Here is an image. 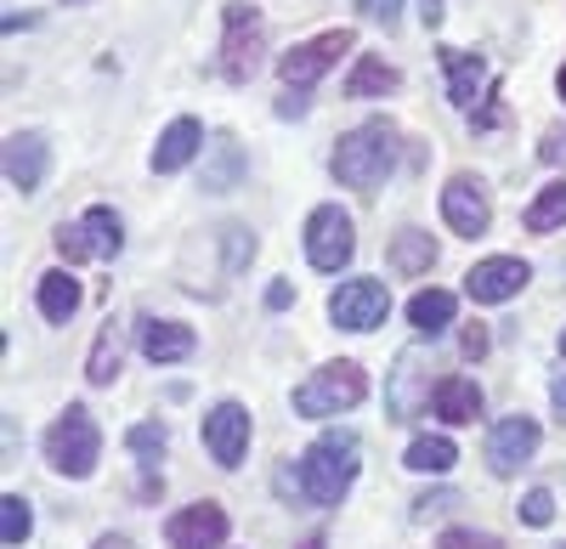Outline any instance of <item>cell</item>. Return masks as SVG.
<instances>
[{"label":"cell","mask_w":566,"mask_h":549,"mask_svg":"<svg viewBox=\"0 0 566 549\" xmlns=\"http://www.w3.org/2000/svg\"><path fill=\"white\" fill-rule=\"evenodd\" d=\"M52 244H57L63 261H97V255L108 261V255L125 250V221L108 204H97V210H85L80 221H63Z\"/></svg>","instance_id":"6"},{"label":"cell","mask_w":566,"mask_h":549,"mask_svg":"<svg viewBox=\"0 0 566 549\" xmlns=\"http://www.w3.org/2000/svg\"><path fill=\"white\" fill-rule=\"evenodd\" d=\"M290 295H295L290 284H272V289H266V306H272V312H277V306H290Z\"/></svg>","instance_id":"39"},{"label":"cell","mask_w":566,"mask_h":549,"mask_svg":"<svg viewBox=\"0 0 566 549\" xmlns=\"http://www.w3.org/2000/svg\"><path fill=\"white\" fill-rule=\"evenodd\" d=\"M165 538H170V549H216L227 538V510L221 505H187L170 516Z\"/></svg>","instance_id":"14"},{"label":"cell","mask_w":566,"mask_h":549,"mask_svg":"<svg viewBox=\"0 0 566 549\" xmlns=\"http://www.w3.org/2000/svg\"><path fill=\"white\" fill-rule=\"evenodd\" d=\"M352 45H357L352 29H328V34L295 45V52H283V57H277V74H283V85H290V91H306V85H317L328 68H335Z\"/></svg>","instance_id":"8"},{"label":"cell","mask_w":566,"mask_h":549,"mask_svg":"<svg viewBox=\"0 0 566 549\" xmlns=\"http://www.w3.org/2000/svg\"><path fill=\"white\" fill-rule=\"evenodd\" d=\"M119 357H125V335H119V324H103L97 329V346H91V357H85V380L91 386H114Z\"/></svg>","instance_id":"25"},{"label":"cell","mask_w":566,"mask_h":549,"mask_svg":"<svg viewBox=\"0 0 566 549\" xmlns=\"http://www.w3.org/2000/svg\"><path fill=\"white\" fill-rule=\"evenodd\" d=\"M29 532H34L29 505H23L18 493H7V498H0V543H7V549H23V543H29Z\"/></svg>","instance_id":"29"},{"label":"cell","mask_w":566,"mask_h":549,"mask_svg":"<svg viewBox=\"0 0 566 549\" xmlns=\"http://www.w3.org/2000/svg\"><path fill=\"white\" fill-rule=\"evenodd\" d=\"M560 357H566V335H560Z\"/></svg>","instance_id":"44"},{"label":"cell","mask_w":566,"mask_h":549,"mask_svg":"<svg viewBox=\"0 0 566 549\" xmlns=\"http://www.w3.org/2000/svg\"><path fill=\"white\" fill-rule=\"evenodd\" d=\"M402 85V74L386 63V57H374V52H363L357 57V68H352V80H346V97H391V91Z\"/></svg>","instance_id":"23"},{"label":"cell","mask_w":566,"mask_h":549,"mask_svg":"<svg viewBox=\"0 0 566 549\" xmlns=\"http://www.w3.org/2000/svg\"><path fill=\"white\" fill-rule=\"evenodd\" d=\"M527 278H533L527 261H515V255H488V261H476V266L464 272V295L476 300V306H499V300H510V295H522Z\"/></svg>","instance_id":"11"},{"label":"cell","mask_w":566,"mask_h":549,"mask_svg":"<svg viewBox=\"0 0 566 549\" xmlns=\"http://www.w3.org/2000/svg\"><path fill=\"white\" fill-rule=\"evenodd\" d=\"M419 380H424V357L419 351H402L397 357V374H391V391H386L391 420H413L419 408H431V391H419Z\"/></svg>","instance_id":"18"},{"label":"cell","mask_w":566,"mask_h":549,"mask_svg":"<svg viewBox=\"0 0 566 549\" xmlns=\"http://www.w3.org/2000/svg\"><path fill=\"white\" fill-rule=\"evenodd\" d=\"M352 255H357V226H352V215H346L340 204H317V210L306 215V261H312L317 272H340V266H352Z\"/></svg>","instance_id":"7"},{"label":"cell","mask_w":566,"mask_h":549,"mask_svg":"<svg viewBox=\"0 0 566 549\" xmlns=\"http://www.w3.org/2000/svg\"><path fill=\"white\" fill-rule=\"evenodd\" d=\"M522 226L527 233H560L566 226V181H549V188L522 210Z\"/></svg>","instance_id":"26"},{"label":"cell","mask_w":566,"mask_h":549,"mask_svg":"<svg viewBox=\"0 0 566 549\" xmlns=\"http://www.w3.org/2000/svg\"><path fill=\"white\" fill-rule=\"evenodd\" d=\"M549 397H555V408H560V420H566V369L555 374V386H549Z\"/></svg>","instance_id":"40"},{"label":"cell","mask_w":566,"mask_h":549,"mask_svg":"<svg viewBox=\"0 0 566 549\" xmlns=\"http://www.w3.org/2000/svg\"><path fill=\"white\" fill-rule=\"evenodd\" d=\"M45 165H52V148H45L40 130H18L12 142H7V181H12L18 193H40Z\"/></svg>","instance_id":"15"},{"label":"cell","mask_w":566,"mask_h":549,"mask_svg":"<svg viewBox=\"0 0 566 549\" xmlns=\"http://www.w3.org/2000/svg\"><path fill=\"white\" fill-rule=\"evenodd\" d=\"M125 442H130V453L142 460V471L154 476V465H159V453H165V442H170V436H165V425H154V420H148V425H130V436H125ZM154 487H159V482H154Z\"/></svg>","instance_id":"30"},{"label":"cell","mask_w":566,"mask_h":549,"mask_svg":"<svg viewBox=\"0 0 566 549\" xmlns=\"http://www.w3.org/2000/svg\"><path fill=\"white\" fill-rule=\"evenodd\" d=\"M442 68H448V97H453V108H464L470 119H476V103H482V91H488V63H482L476 52H459V45H448Z\"/></svg>","instance_id":"17"},{"label":"cell","mask_w":566,"mask_h":549,"mask_svg":"<svg viewBox=\"0 0 566 549\" xmlns=\"http://www.w3.org/2000/svg\"><path fill=\"white\" fill-rule=\"evenodd\" d=\"M69 7H85V0H69Z\"/></svg>","instance_id":"45"},{"label":"cell","mask_w":566,"mask_h":549,"mask_svg":"<svg viewBox=\"0 0 566 549\" xmlns=\"http://www.w3.org/2000/svg\"><path fill=\"white\" fill-rule=\"evenodd\" d=\"M221 244H227V272H239L255 255V239L244 233V226H221Z\"/></svg>","instance_id":"32"},{"label":"cell","mask_w":566,"mask_h":549,"mask_svg":"<svg viewBox=\"0 0 566 549\" xmlns=\"http://www.w3.org/2000/svg\"><path fill=\"white\" fill-rule=\"evenodd\" d=\"M442 221L453 226L459 239H482L488 226H493V199H488V188L476 176H453L448 188H442Z\"/></svg>","instance_id":"10"},{"label":"cell","mask_w":566,"mask_h":549,"mask_svg":"<svg viewBox=\"0 0 566 549\" xmlns=\"http://www.w3.org/2000/svg\"><path fill=\"white\" fill-rule=\"evenodd\" d=\"M40 317L45 324H69V317L80 312V278H69V272H40Z\"/></svg>","instance_id":"21"},{"label":"cell","mask_w":566,"mask_h":549,"mask_svg":"<svg viewBox=\"0 0 566 549\" xmlns=\"http://www.w3.org/2000/svg\"><path fill=\"white\" fill-rule=\"evenodd\" d=\"M397 125L391 119H363L357 130H346L335 142V159H328V170H335L340 188H357V193H374L380 181L397 170Z\"/></svg>","instance_id":"2"},{"label":"cell","mask_w":566,"mask_h":549,"mask_svg":"<svg viewBox=\"0 0 566 549\" xmlns=\"http://www.w3.org/2000/svg\"><path fill=\"white\" fill-rule=\"evenodd\" d=\"M205 447H210V460L216 465H244V453H250V408L244 402H216L210 414H205Z\"/></svg>","instance_id":"12"},{"label":"cell","mask_w":566,"mask_h":549,"mask_svg":"<svg viewBox=\"0 0 566 549\" xmlns=\"http://www.w3.org/2000/svg\"><path fill=\"white\" fill-rule=\"evenodd\" d=\"M442 549H504L499 532H470V527H448L442 532Z\"/></svg>","instance_id":"31"},{"label":"cell","mask_w":566,"mask_h":549,"mask_svg":"<svg viewBox=\"0 0 566 549\" xmlns=\"http://www.w3.org/2000/svg\"><path fill=\"white\" fill-rule=\"evenodd\" d=\"M301 549H323V538H306V543H301Z\"/></svg>","instance_id":"43"},{"label":"cell","mask_w":566,"mask_h":549,"mask_svg":"<svg viewBox=\"0 0 566 549\" xmlns=\"http://www.w3.org/2000/svg\"><path fill=\"white\" fill-rule=\"evenodd\" d=\"M488 346H493V340H488V329H482V324H470V329L459 335V351H464L470 362H476V357H488Z\"/></svg>","instance_id":"35"},{"label":"cell","mask_w":566,"mask_h":549,"mask_svg":"<svg viewBox=\"0 0 566 549\" xmlns=\"http://www.w3.org/2000/svg\"><path fill=\"white\" fill-rule=\"evenodd\" d=\"M560 549H566V543H560Z\"/></svg>","instance_id":"46"},{"label":"cell","mask_w":566,"mask_h":549,"mask_svg":"<svg viewBox=\"0 0 566 549\" xmlns=\"http://www.w3.org/2000/svg\"><path fill=\"white\" fill-rule=\"evenodd\" d=\"M431 414L448 420V425H470V420L482 414V386H476V380H464V374L437 380V391H431Z\"/></svg>","instance_id":"19"},{"label":"cell","mask_w":566,"mask_h":549,"mask_svg":"<svg viewBox=\"0 0 566 549\" xmlns=\"http://www.w3.org/2000/svg\"><path fill=\"white\" fill-rule=\"evenodd\" d=\"M453 460H459V447L448 436H413L402 465L408 471H424V476H442V471H453Z\"/></svg>","instance_id":"27"},{"label":"cell","mask_w":566,"mask_h":549,"mask_svg":"<svg viewBox=\"0 0 566 549\" xmlns=\"http://www.w3.org/2000/svg\"><path fill=\"white\" fill-rule=\"evenodd\" d=\"M386 261L402 272V278H419V272L437 266V244H431V233H419V226H402V233L391 239V250H386Z\"/></svg>","instance_id":"22"},{"label":"cell","mask_w":566,"mask_h":549,"mask_svg":"<svg viewBox=\"0 0 566 549\" xmlns=\"http://www.w3.org/2000/svg\"><path fill=\"white\" fill-rule=\"evenodd\" d=\"M97 549H130V538H119V532H108V538H97Z\"/></svg>","instance_id":"41"},{"label":"cell","mask_w":566,"mask_h":549,"mask_svg":"<svg viewBox=\"0 0 566 549\" xmlns=\"http://www.w3.org/2000/svg\"><path fill=\"white\" fill-rule=\"evenodd\" d=\"M397 7H402V0H363V12L374 23H386V29H397Z\"/></svg>","instance_id":"37"},{"label":"cell","mask_w":566,"mask_h":549,"mask_svg":"<svg viewBox=\"0 0 566 549\" xmlns=\"http://www.w3.org/2000/svg\"><path fill=\"white\" fill-rule=\"evenodd\" d=\"M277 114H283V119H301V114H306V97H301V91H290V97L277 103Z\"/></svg>","instance_id":"38"},{"label":"cell","mask_w":566,"mask_h":549,"mask_svg":"<svg viewBox=\"0 0 566 549\" xmlns=\"http://www.w3.org/2000/svg\"><path fill=\"white\" fill-rule=\"evenodd\" d=\"M555 91H560V103H566V63H560V74H555Z\"/></svg>","instance_id":"42"},{"label":"cell","mask_w":566,"mask_h":549,"mask_svg":"<svg viewBox=\"0 0 566 549\" xmlns=\"http://www.w3.org/2000/svg\"><path fill=\"white\" fill-rule=\"evenodd\" d=\"M199 148H205V125H199V119H170V125L159 130L154 170H159V176H170V170H181L187 159H193Z\"/></svg>","instance_id":"20"},{"label":"cell","mask_w":566,"mask_h":549,"mask_svg":"<svg viewBox=\"0 0 566 549\" xmlns=\"http://www.w3.org/2000/svg\"><path fill=\"white\" fill-rule=\"evenodd\" d=\"M522 521H527V527H549V521H555V498H549L544 487H533V493L522 498Z\"/></svg>","instance_id":"33"},{"label":"cell","mask_w":566,"mask_h":549,"mask_svg":"<svg viewBox=\"0 0 566 549\" xmlns=\"http://www.w3.org/2000/svg\"><path fill=\"white\" fill-rule=\"evenodd\" d=\"M386 312H391V295H386L380 278H352V284H340L335 295H328V317H335L340 329H352V335L380 329Z\"/></svg>","instance_id":"9"},{"label":"cell","mask_w":566,"mask_h":549,"mask_svg":"<svg viewBox=\"0 0 566 549\" xmlns=\"http://www.w3.org/2000/svg\"><path fill=\"white\" fill-rule=\"evenodd\" d=\"M221 23H227V34H221V74L232 85H250L255 68H261V52H266V23H261L255 7H239V0L221 12Z\"/></svg>","instance_id":"5"},{"label":"cell","mask_w":566,"mask_h":549,"mask_svg":"<svg viewBox=\"0 0 566 549\" xmlns=\"http://www.w3.org/2000/svg\"><path fill=\"white\" fill-rule=\"evenodd\" d=\"M210 154H216V165L205 170V188H210V193L239 188V176H244V154H239V142H232V136H216Z\"/></svg>","instance_id":"28"},{"label":"cell","mask_w":566,"mask_h":549,"mask_svg":"<svg viewBox=\"0 0 566 549\" xmlns=\"http://www.w3.org/2000/svg\"><path fill=\"white\" fill-rule=\"evenodd\" d=\"M538 159H544V165H566V130H549V136H544Z\"/></svg>","instance_id":"36"},{"label":"cell","mask_w":566,"mask_h":549,"mask_svg":"<svg viewBox=\"0 0 566 549\" xmlns=\"http://www.w3.org/2000/svg\"><path fill=\"white\" fill-rule=\"evenodd\" d=\"M45 460H52V471L57 476H74V482H85L91 471H97V460H103V431H97V420H91V408H63V414L52 420V431H45Z\"/></svg>","instance_id":"3"},{"label":"cell","mask_w":566,"mask_h":549,"mask_svg":"<svg viewBox=\"0 0 566 549\" xmlns=\"http://www.w3.org/2000/svg\"><path fill=\"white\" fill-rule=\"evenodd\" d=\"M453 505H459V493H424V498H413V516L424 521V516H442Z\"/></svg>","instance_id":"34"},{"label":"cell","mask_w":566,"mask_h":549,"mask_svg":"<svg viewBox=\"0 0 566 549\" xmlns=\"http://www.w3.org/2000/svg\"><path fill=\"white\" fill-rule=\"evenodd\" d=\"M363 397H368V374L357 369L352 357H340V362H323L312 380L295 386V414H301V420H328V414H346V408H357Z\"/></svg>","instance_id":"4"},{"label":"cell","mask_w":566,"mask_h":549,"mask_svg":"<svg viewBox=\"0 0 566 549\" xmlns=\"http://www.w3.org/2000/svg\"><path fill=\"white\" fill-rule=\"evenodd\" d=\"M453 306H459V300H453L448 289H419V295L408 300V324H413L419 335H431V340H437V335L453 324Z\"/></svg>","instance_id":"24"},{"label":"cell","mask_w":566,"mask_h":549,"mask_svg":"<svg viewBox=\"0 0 566 549\" xmlns=\"http://www.w3.org/2000/svg\"><path fill=\"white\" fill-rule=\"evenodd\" d=\"M538 453V425L527 414H515V420H499L493 436H488V471L493 476H515L527 460Z\"/></svg>","instance_id":"13"},{"label":"cell","mask_w":566,"mask_h":549,"mask_svg":"<svg viewBox=\"0 0 566 549\" xmlns=\"http://www.w3.org/2000/svg\"><path fill=\"white\" fill-rule=\"evenodd\" d=\"M136 346L148 362H181V357H193L199 335L176 324V317H142V329H136Z\"/></svg>","instance_id":"16"},{"label":"cell","mask_w":566,"mask_h":549,"mask_svg":"<svg viewBox=\"0 0 566 549\" xmlns=\"http://www.w3.org/2000/svg\"><path fill=\"white\" fill-rule=\"evenodd\" d=\"M357 436L352 431H323L306 453H301V471L290 476V471H283L277 482L283 487H295L301 498H306V505H317V510H328V505H340V498H346V487L357 482Z\"/></svg>","instance_id":"1"}]
</instances>
